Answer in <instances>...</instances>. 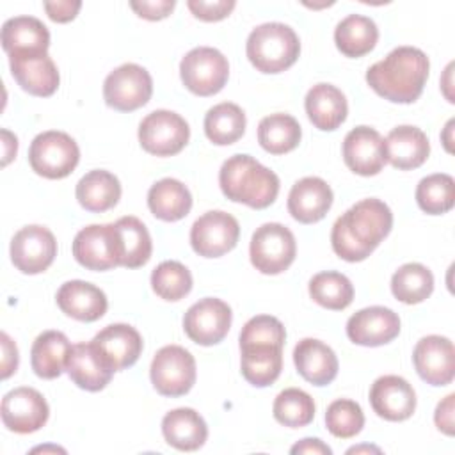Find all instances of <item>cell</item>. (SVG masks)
Masks as SVG:
<instances>
[{"mask_svg": "<svg viewBox=\"0 0 455 455\" xmlns=\"http://www.w3.org/2000/svg\"><path fill=\"white\" fill-rule=\"evenodd\" d=\"M370 403L377 416L387 421H403L416 409V393L403 377L384 375L371 384Z\"/></svg>", "mask_w": 455, "mask_h": 455, "instance_id": "cell-19", "label": "cell"}, {"mask_svg": "<svg viewBox=\"0 0 455 455\" xmlns=\"http://www.w3.org/2000/svg\"><path fill=\"white\" fill-rule=\"evenodd\" d=\"M412 363L418 375L430 386H446L455 375L453 343L437 334L421 338L412 352Z\"/></svg>", "mask_w": 455, "mask_h": 455, "instance_id": "cell-16", "label": "cell"}, {"mask_svg": "<svg viewBox=\"0 0 455 455\" xmlns=\"http://www.w3.org/2000/svg\"><path fill=\"white\" fill-rule=\"evenodd\" d=\"M190 139L188 123L172 110H153L139 124V142L155 156L178 155Z\"/></svg>", "mask_w": 455, "mask_h": 455, "instance_id": "cell-9", "label": "cell"}, {"mask_svg": "<svg viewBox=\"0 0 455 455\" xmlns=\"http://www.w3.org/2000/svg\"><path fill=\"white\" fill-rule=\"evenodd\" d=\"M66 371L80 389L92 393L101 391L114 375V368L105 361L92 341L76 343L71 347Z\"/></svg>", "mask_w": 455, "mask_h": 455, "instance_id": "cell-23", "label": "cell"}, {"mask_svg": "<svg viewBox=\"0 0 455 455\" xmlns=\"http://www.w3.org/2000/svg\"><path fill=\"white\" fill-rule=\"evenodd\" d=\"M73 256L87 270H110L121 265V245L116 224H91L73 240Z\"/></svg>", "mask_w": 455, "mask_h": 455, "instance_id": "cell-11", "label": "cell"}, {"mask_svg": "<svg viewBox=\"0 0 455 455\" xmlns=\"http://www.w3.org/2000/svg\"><path fill=\"white\" fill-rule=\"evenodd\" d=\"M75 196L82 208L92 213H101L117 204L121 197V183L112 172L94 169L78 180Z\"/></svg>", "mask_w": 455, "mask_h": 455, "instance_id": "cell-31", "label": "cell"}, {"mask_svg": "<svg viewBox=\"0 0 455 455\" xmlns=\"http://www.w3.org/2000/svg\"><path fill=\"white\" fill-rule=\"evenodd\" d=\"M384 146L386 162L400 171H411L423 165L430 153V144L425 132L411 124L393 128L384 139Z\"/></svg>", "mask_w": 455, "mask_h": 455, "instance_id": "cell-27", "label": "cell"}, {"mask_svg": "<svg viewBox=\"0 0 455 455\" xmlns=\"http://www.w3.org/2000/svg\"><path fill=\"white\" fill-rule=\"evenodd\" d=\"M2 379L11 377L18 368V348L7 332H2Z\"/></svg>", "mask_w": 455, "mask_h": 455, "instance_id": "cell-49", "label": "cell"}, {"mask_svg": "<svg viewBox=\"0 0 455 455\" xmlns=\"http://www.w3.org/2000/svg\"><path fill=\"white\" fill-rule=\"evenodd\" d=\"M78 144L64 132H43L34 137L28 148V164L32 171L48 180L69 176L78 165Z\"/></svg>", "mask_w": 455, "mask_h": 455, "instance_id": "cell-5", "label": "cell"}, {"mask_svg": "<svg viewBox=\"0 0 455 455\" xmlns=\"http://www.w3.org/2000/svg\"><path fill=\"white\" fill-rule=\"evenodd\" d=\"M48 450H53V451H64L62 448H57V446H41V448H34L32 451H48Z\"/></svg>", "mask_w": 455, "mask_h": 455, "instance_id": "cell-54", "label": "cell"}, {"mask_svg": "<svg viewBox=\"0 0 455 455\" xmlns=\"http://www.w3.org/2000/svg\"><path fill=\"white\" fill-rule=\"evenodd\" d=\"M327 430L339 439H350L357 435L364 427V414L357 402L348 398L334 400L325 411Z\"/></svg>", "mask_w": 455, "mask_h": 455, "instance_id": "cell-43", "label": "cell"}, {"mask_svg": "<svg viewBox=\"0 0 455 455\" xmlns=\"http://www.w3.org/2000/svg\"><path fill=\"white\" fill-rule=\"evenodd\" d=\"M428 57L414 46H398L366 71L368 85L393 103L416 101L428 78Z\"/></svg>", "mask_w": 455, "mask_h": 455, "instance_id": "cell-2", "label": "cell"}, {"mask_svg": "<svg viewBox=\"0 0 455 455\" xmlns=\"http://www.w3.org/2000/svg\"><path fill=\"white\" fill-rule=\"evenodd\" d=\"M309 295L318 306L332 311H341L352 304L354 286L350 279L341 272L327 270L318 272L311 277Z\"/></svg>", "mask_w": 455, "mask_h": 455, "instance_id": "cell-38", "label": "cell"}, {"mask_svg": "<svg viewBox=\"0 0 455 455\" xmlns=\"http://www.w3.org/2000/svg\"><path fill=\"white\" fill-rule=\"evenodd\" d=\"M153 94V80L146 68L128 62L110 71L103 82L105 103L119 112L144 107Z\"/></svg>", "mask_w": 455, "mask_h": 455, "instance_id": "cell-10", "label": "cell"}, {"mask_svg": "<svg viewBox=\"0 0 455 455\" xmlns=\"http://www.w3.org/2000/svg\"><path fill=\"white\" fill-rule=\"evenodd\" d=\"M55 256L57 240L44 226H25L11 240V261L21 274L34 275L44 272Z\"/></svg>", "mask_w": 455, "mask_h": 455, "instance_id": "cell-13", "label": "cell"}, {"mask_svg": "<svg viewBox=\"0 0 455 455\" xmlns=\"http://www.w3.org/2000/svg\"><path fill=\"white\" fill-rule=\"evenodd\" d=\"M345 165L359 176H375L386 165V146L380 133L370 126H355L343 139Z\"/></svg>", "mask_w": 455, "mask_h": 455, "instance_id": "cell-17", "label": "cell"}, {"mask_svg": "<svg viewBox=\"0 0 455 455\" xmlns=\"http://www.w3.org/2000/svg\"><path fill=\"white\" fill-rule=\"evenodd\" d=\"M162 434L169 446L180 451H196L204 444L208 427L199 412L190 407H180L164 416Z\"/></svg>", "mask_w": 455, "mask_h": 455, "instance_id": "cell-28", "label": "cell"}, {"mask_svg": "<svg viewBox=\"0 0 455 455\" xmlns=\"http://www.w3.org/2000/svg\"><path fill=\"white\" fill-rule=\"evenodd\" d=\"M379 39V28L375 21L363 14H348L334 28L336 48L345 57H363L370 53Z\"/></svg>", "mask_w": 455, "mask_h": 455, "instance_id": "cell-33", "label": "cell"}, {"mask_svg": "<svg viewBox=\"0 0 455 455\" xmlns=\"http://www.w3.org/2000/svg\"><path fill=\"white\" fill-rule=\"evenodd\" d=\"M304 107L313 126L323 132L336 130L348 114L345 94L331 84L313 85L306 94Z\"/></svg>", "mask_w": 455, "mask_h": 455, "instance_id": "cell-29", "label": "cell"}, {"mask_svg": "<svg viewBox=\"0 0 455 455\" xmlns=\"http://www.w3.org/2000/svg\"><path fill=\"white\" fill-rule=\"evenodd\" d=\"M242 352V375L256 386L267 387L277 380L283 370V347L254 345L243 347Z\"/></svg>", "mask_w": 455, "mask_h": 455, "instance_id": "cell-34", "label": "cell"}, {"mask_svg": "<svg viewBox=\"0 0 455 455\" xmlns=\"http://www.w3.org/2000/svg\"><path fill=\"white\" fill-rule=\"evenodd\" d=\"M272 412L277 423L290 428H300L313 421L315 402L309 393L299 387H288L275 396Z\"/></svg>", "mask_w": 455, "mask_h": 455, "instance_id": "cell-41", "label": "cell"}, {"mask_svg": "<svg viewBox=\"0 0 455 455\" xmlns=\"http://www.w3.org/2000/svg\"><path fill=\"white\" fill-rule=\"evenodd\" d=\"M48 18L52 21H57V23H68L71 21L80 7H82V2L78 0H57V2H44L43 4Z\"/></svg>", "mask_w": 455, "mask_h": 455, "instance_id": "cell-47", "label": "cell"}, {"mask_svg": "<svg viewBox=\"0 0 455 455\" xmlns=\"http://www.w3.org/2000/svg\"><path fill=\"white\" fill-rule=\"evenodd\" d=\"M180 76L183 85L197 96H213L228 82V59L212 46L192 48L180 62Z\"/></svg>", "mask_w": 455, "mask_h": 455, "instance_id": "cell-7", "label": "cell"}, {"mask_svg": "<svg viewBox=\"0 0 455 455\" xmlns=\"http://www.w3.org/2000/svg\"><path fill=\"white\" fill-rule=\"evenodd\" d=\"M293 455L297 453H313V455H331L332 450L320 439L316 437H306L302 441H299L297 444L291 446L290 450Z\"/></svg>", "mask_w": 455, "mask_h": 455, "instance_id": "cell-50", "label": "cell"}, {"mask_svg": "<svg viewBox=\"0 0 455 455\" xmlns=\"http://www.w3.org/2000/svg\"><path fill=\"white\" fill-rule=\"evenodd\" d=\"M149 377L162 396H183L196 384V359L180 345L162 347L151 361Z\"/></svg>", "mask_w": 455, "mask_h": 455, "instance_id": "cell-8", "label": "cell"}, {"mask_svg": "<svg viewBox=\"0 0 455 455\" xmlns=\"http://www.w3.org/2000/svg\"><path fill=\"white\" fill-rule=\"evenodd\" d=\"M71 347L73 345L68 336L60 331L41 332L30 348V364L34 373L48 380L57 379L66 370Z\"/></svg>", "mask_w": 455, "mask_h": 455, "instance_id": "cell-30", "label": "cell"}, {"mask_svg": "<svg viewBox=\"0 0 455 455\" xmlns=\"http://www.w3.org/2000/svg\"><path fill=\"white\" fill-rule=\"evenodd\" d=\"M293 363L299 375L313 386H327L338 375V357L334 350L315 338H304L295 345Z\"/></svg>", "mask_w": 455, "mask_h": 455, "instance_id": "cell-26", "label": "cell"}, {"mask_svg": "<svg viewBox=\"0 0 455 455\" xmlns=\"http://www.w3.org/2000/svg\"><path fill=\"white\" fill-rule=\"evenodd\" d=\"M9 66L16 84L32 96L46 98L59 87V69L48 53L9 57Z\"/></svg>", "mask_w": 455, "mask_h": 455, "instance_id": "cell-21", "label": "cell"}, {"mask_svg": "<svg viewBox=\"0 0 455 455\" xmlns=\"http://www.w3.org/2000/svg\"><path fill=\"white\" fill-rule=\"evenodd\" d=\"M219 185L229 201L254 210L270 206L279 194L277 174L251 155L229 156L219 171Z\"/></svg>", "mask_w": 455, "mask_h": 455, "instance_id": "cell-3", "label": "cell"}, {"mask_svg": "<svg viewBox=\"0 0 455 455\" xmlns=\"http://www.w3.org/2000/svg\"><path fill=\"white\" fill-rule=\"evenodd\" d=\"M50 32L34 16H14L2 25V48L9 57L48 53Z\"/></svg>", "mask_w": 455, "mask_h": 455, "instance_id": "cell-24", "label": "cell"}, {"mask_svg": "<svg viewBox=\"0 0 455 455\" xmlns=\"http://www.w3.org/2000/svg\"><path fill=\"white\" fill-rule=\"evenodd\" d=\"M2 142H4V160H2V165H7L16 156L18 139L9 130H2Z\"/></svg>", "mask_w": 455, "mask_h": 455, "instance_id": "cell-51", "label": "cell"}, {"mask_svg": "<svg viewBox=\"0 0 455 455\" xmlns=\"http://www.w3.org/2000/svg\"><path fill=\"white\" fill-rule=\"evenodd\" d=\"M451 126H453V119L448 121V124H446V133H444V146H446V149H448L450 153H451V148H450V142H451V137H450Z\"/></svg>", "mask_w": 455, "mask_h": 455, "instance_id": "cell-52", "label": "cell"}, {"mask_svg": "<svg viewBox=\"0 0 455 455\" xmlns=\"http://www.w3.org/2000/svg\"><path fill=\"white\" fill-rule=\"evenodd\" d=\"M295 254V236L286 226L279 222H267L259 226L251 238V263L261 274L275 275L284 272L293 263Z\"/></svg>", "mask_w": 455, "mask_h": 455, "instance_id": "cell-6", "label": "cell"}, {"mask_svg": "<svg viewBox=\"0 0 455 455\" xmlns=\"http://www.w3.org/2000/svg\"><path fill=\"white\" fill-rule=\"evenodd\" d=\"M235 0H188L187 7L190 12L203 21H219L229 16L235 9Z\"/></svg>", "mask_w": 455, "mask_h": 455, "instance_id": "cell-45", "label": "cell"}, {"mask_svg": "<svg viewBox=\"0 0 455 455\" xmlns=\"http://www.w3.org/2000/svg\"><path fill=\"white\" fill-rule=\"evenodd\" d=\"M332 190L322 178L306 176L291 187L288 194V212L300 224L322 220L332 206Z\"/></svg>", "mask_w": 455, "mask_h": 455, "instance_id": "cell-20", "label": "cell"}, {"mask_svg": "<svg viewBox=\"0 0 455 455\" xmlns=\"http://www.w3.org/2000/svg\"><path fill=\"white\" fill-rule=\"evenodd\" d=\"M0 414L7 430L32 434L44 427L50 416V407L37 389L21 386L4 395Z\"/></svg>", "mask_w": 455, "mask_h": 455, "instance_id": "cell-15", "label": "cell"}, {"mask_svg": "<svg viewBox=\"0 0 455 455\" xmlns=\"http://www.w3.org/2000/svg\"><path fill=\"white\" fill-rule=\"evenodd\" d=\"M286 339L284 325L270 315L252 316L240 331V348L254 345L283 347Z\"/></svg>", "mask_w": 455, "mask_h": 455, "instance_id": "cell-44", "label": "cell"}, {"mask_svg": "<svg viewBox=\"0 0 455 455\" xmlns=\"http://www.w3.org/2000/svg\"><path fill=\"white\" fill-rule=\"evenodd\" d=\"M114 224L121 245V267L139 268L146 265L151 258L153 243L144 222L133 215H126Z\"/></svg>", "mask_w": 455, "mask_h": 455, "instance_id": "cell-35", "label": "cell"}, {"mask_svg": "<svg viewBox=\"0 0 455 455\" xmlns=\"http://www.w3.org/2000/svg\"><path fill=\"white\" fill-rule=\"evenodd\" d=\"M453 402H455V395L450 393L448 396H444L443 402L437 403L434 412L435 427L446 435H453Z\"/></svg>", "mask_w": 455, "mask_h": 455, "instance_id": "cell-48", "label": "cell"}, {"mask_svg": "<svg viewBox=\"0 0 455 455\" xmlns=\"http://www.w3.org/2000/svg\"><path fill=\"white\" fill-rule=\"evenodd\" d=\"M391 291L403 304H419L434 291V275L421 263H405L393 274Z\"/></svg>", "mask_w": 455, "mask_h": 455, "instance_id": "cell-39", "label": "cell"}, {"mask_svg": "<svg viewBox=\"0 0 455 455\" xmlns=\"http://www.w3.org/2000/svg\"><path fill=\"white\" fill-rule=\"evenodd\" d=\"M91 341L114 371L133 366L142 352V336L128 323H110Z\"/></svg>", "mask_w": 455, "mask_h": 455, "instance_id": "cell-22", "label": "cell"}, {"mask_svg": "<svg viewBox=\"0 0 455 455\" xmlns=\"http://www.w3.org/2000/svg\"><path fill=\"white\" fill-rule=\"evenodd\" d=\"M238 236V220L222 210H212L192 224L190 245L203 258H219L235 249Z\"/></svg>", "mask_w": 455, "mask_h": 455, "instance_id": "cell-12", "label": "cell"}, {"mask_svg": "<svg viewBox=\"0 0 455 455\" xmlns=\"http://www.w3.org/2000/svg\"><path fill=\"white\" fill-rule=\"evenodd\" d=\"M245 53L258 71L281 73L299 59L300 41L295 30L284 23H263L249 34Z\"/></svg>", "mask_w": 455, "mask_h": 455, "instance_id": "cell-4", "label": "cell"}, {"mask_svg": "<svg viewBox=\"0 0 455 455\" xmlns=\"http://www.w3.org/2000/svg\"><path fill=\"white\" fill-rule=\"evenodd\" d=\"M400 334L398 315L384 306H370L354 313L347 322V336L363 347H380Z\"/></svg>", "mask_w": 455, "mask_h": 455, "instance_id": "cell-18", "label": "cell"}, {"mask_svg": "<svg viewBox=\"0 0 455 455\" xmlns=\"http://www.w3.org/2000/svg\"><path fill=\"white\" fill-rule=\"evenodd\" d=\"M359 451H380L379 448H373V446H355V448H350L347 453H359Z\"/></svg>", "mask_w": 455, "mask_h": 455, "instance_id": "cell-53", "label": "cell"}, {"mask_svg": "<svg viewBox=\"0 0 455 455\" xmlns=\"http://www.w3.org/2000/svg\"><path fill=\"white\" fill-rule=\"evenodd\" d=\"M302 130L290 114H270L258 124V142L270 155H284L300 142Z\"/></svg>", "mask_w": 455, "mask_h": 455, "instance_id": "cell-36", "label": "cell"}, {"mask_svg": "<svg viewBox=\"0 0 455 455\" xmlns=\"http://www.w3.org/2000/svg\"><path fill=\"white\" fill-rule=\"evenodd\" d=\"M391 228L393 213L384 201L361 199L336 219L331 231L332 251L345 261H363L389 235Z\"/></svg>", "mask_w": 455, "mask_h": 455, "instance_id": "cell-1", "label": "cell"}, {"mask_svg": "<svg viewBox=\"0 0 455 455\" xmlns=\"http://www.w3.org/2000/svg\"><path fill=\"white\" fill-rule=\"evenodd\" d=\"M245 114L231 101L212 107L204 116V133L210 142L217 146H229L236 142L245 132Z\"/></svg>", "mask_w": 455, "mask_h": 455, "instance_id": "cell-37", "label": "cell"}, {"mask_svg": "<svg viewBox=\"0 0 455 455\" xmlns=\"http://www.w3.org/2000/svg\"><path fill=\"white\" fill-rule=\"evenodd\" d=\"M151 288L164 300H181L192 290V274L180 261H162L151 272Z\"/></svg>", "mask_w": 455, "mask_h": 455, "instance_id": "cell-42", "label": "cell"}, {"mask_svg": "<svg viewBox=\"0 0 455 455\" xmlns=\"http://www.w3.org/2000/svg\"><path fill=\"white\" fill-rule=\"evenodd\" d=\"M231 307L215 297L192 304L183 316L185 334L197 345L210 347L222 341L231 327Z\"/></svg>", "mask_w": 455, "mask_h": 455, "instance_id": "cell-14", "label": "cell"}, {"mask_svg": "<svg viewBox=\"0 0 455 455\" xmlns=\"http://www.w3.org/2000/svg\"><path fill=\"white\" fill-rule=\"evenodd\" d=\"M55 299L62 313L80 322H96L107 313L108 307L105 291L96 284L80 279L64 283Z\"/></svg>", "mask_w": 455, "mask_h": 455, "instance_id": "cell-25", "label": "cell"}, {"mask_svg": "<svg viewBox=\"0 0 455 455\" xmlns=\"http://www.w3.org/2000/svg\"><path fill=\"white\" fill-rule=\"evenodd\" d=\"M149 212L165 222H176L188 215L192 208L190 190L174 178H164L151 185L148 192Z\"/></svg>", "mask_w": 455, "mask_h": 455, "instance_id": "cell-32", "label": "cell"}, {"mask_svg": "<svg viewBox=\"0 0 455 455\" xmlns=\"http://www.w3.org/2000/svg\"><path fill=\"white\" fill-rule=\"evenodd\" d=\"M176 2L174 0H151V2H130V7L144 20L149 21H156V20H164L167 18L172 9H174Z\"/></svg>", "mask_w": 455, "mask_h": 455, "instance_id": "cell-46", "label": "cell"}, {"mask_svg": "<svg viewBox=\"0 0 455 455\" xmlns=\"http://www.w3.org/2000/svg\"><path fill=\"white\" fill-rule=\"evenodd\" d=\"M416 203L428 215H443L453 208L455 181L450 174L425 176L416 187Z\"/></svg>", "mask_w": 455, "mask_h": 455, "instance_id": "cell-40", "label": "cell"}]
</instances>
